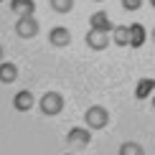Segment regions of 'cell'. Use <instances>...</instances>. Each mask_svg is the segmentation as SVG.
<instances>
[{"label": "cell", "instance_id": "1", "mask_svg": "<svg viewBox=\"0 0 155 155\" xmlns=\"http://www.w3.org/2000/svg\"><path fill=\"white\" fill-rule=\"evenodd\" d=\"M84 122H87L89 130H104V127L109 125V112L102 104H92L84 112Z\"/></svg>", "mask_w": 155, "mask_h": 155}, {"label": "cell", "instance_id": "2", "mask_svg": "<svg viewBox=\"0 0 155 155\" xmlns=\"http://www.w3.org/2000/svg\"><path fill=\"white\" fill-rule=\"evenodd\" d=\"M38 109H41V114H46V117H56V114L64 109V94L46 92L41 99H38Z\"/></svg>", "mask_w": 155, "mask_h": 155}, {"label": "cell", "instance_id": "3", "mask_svg": "<svg viewBox=\"0 0 155 155\" xmlns=\"http://www.w3.org/2000/svg\"><path fill=\"white\" fill-rule=\"evenodd\" d=\"M15 36L18 38H33V36H38V21L33 15H21L15 21Z\"/></svg>", "mask_w": 155, "mask_h": 155}, {"label": "cell", "instance_id": "4", "mask_svg": "<svg viewBox=\"0 0 155 155\" xmlns=\"http://www.w3.org/2000/svg\"><path fill=\"white\" fill-rule=\"evenodd\" d=\"M66 143L71 145V147H87L89 143H92V130H84V127H71V130H69V135H66Z\"/></svg>", "mask_w": 155, "mask_h": 155}, {"label": "cell", "instance_id": "5", "mask_svg": "<svg viewBox=\"0 0 155 155\" xmlns=\"http://www.w3.org/2000/svg\"><path fill=\"white\" fill-rule=\"evenodd\" d=\"M48 43L56 48H66L69 43H71V31L66 28V25H54V28L48 31Z\"/></svg>", "mask_w": 155, "mask_h": 155}, {"label": "cell", "instance_id": "6", "mask_svg": "<svg viewBox=\"0 0 155 155\" xmlns=\"http://www.w3.org/2000/svg\"><path fill=\"white\" fill-rule=\"evenodd\" d=\"M109 33L107 31H97V28H89V33H87V46L92 48V51H104L109 46Z\"/></svg>", "mask_w": 155, "mask_h": 155}, {"label": "cell", "instance_id": "7", "mask_svg": "<svg viewBox=\"0 0 155 155\" xmlns=\"http://www.w3.org/2000/svg\"><path fill=\"white\" fill-rule=\"evenodd\" d=\"M89 28H97V31H107V33H112V21H109V15L104 10H97L92 13V18H89Z\"/></svg>", "mask_w": 155, "mask_h": 155}, {"label": "cell", "instance_id": "8", "mask_svg": "<svg viewBox=\"0 0 155 155\" xmlns=\"http://www.w3.org/2000/svg\"><path fill=\"white\" fill-rule=\"evenodd\" d=\"M33 92H28V89H21L15 97H13V107L18 109V112H28L31 107H33Z\"/></svg>", "mask_w": 155, "mask_h": 155}, {"label": "cell", "instance_id": "9", "mask_svg": "<svg viewBox=\"0 0 155 155\" xmlns=\"http://www.w3.org/2000/svg\"><path fill=\"white\" fill-rule=\"evenodd\" d=\"M18 79V66L13 61H0V84H13Z\"/></svg>", "mask_w": 155, "mask_h": 155}, {"label": "cell", "instance_id": "10", "mask_svg": "<svg viewBox=\"0 0 155 155\" xmlns=\"http://www.w3.org/2000/svg\"><path fill=\"white\" fill-rule=\"evenodd\" d=\"M112 38L114 43H117L120 48H125V46H130V25H114L112 28Z\"/></svg>", "mask_w": 155, "mask_h": 155}, {"label": "cell", "instance_id": "11", "mask_svg": "<svg viewBox=\"0 0 155 155\" xmlns=\"http://www.w3.org/2000/svg\"><path fill=\"white\" fill-rule=\"evenodd\" d=\"M10 10L15 13L18 18H21V15H33L36 3H33V0H10Z\"/></svg>", "mask_w": 155, "mask_h": 155}, {"label": "cell", "instance_id": "12", "mask_svg": "<svg viewBox=\"0 0 155 155\" xmlns=\"http://www.w3.org/2000/svg\"><path fill=\"white\" fill-rule=\"evenodd\" d=\"M145 41V28L140 23H130V46L132 48H140Z\"/></svg>", "mask_w": 155, "mask_h": 155}, {"label": "cell", "instance_id": "13", "mask_svg": "<svg viewBox=\"0 0 155 155\" xmlns=\"http://www.w3.org/2000/svg\"><path fill=\"white\" fill-rule=\"evenodd\" d=\"M155 89V79H140L137 81V89H135V97L137 99H145V97H150Z\"/></svg>", "mask_w": 155, "mask_h": 155}, {"label": "cell", "instance_id": "14", "mask_svg": "<svg viewBox=\"0 0 155 155\" xmlns=\"http://www.w3.org/2000/svg\"><path fill=\"white\" fill-rule=\"evenodd\" d=\"M120 155H145V147L135 140H127V143L120 145Z\"/></svg>", "mask_w": 155, "mask_h": 155}, {"label": "cell", "instance_id": "15", "mask_svg": "<svg viewBox=\"0 0 155 155\" xmlns=\"http://www.w3.org/2000/svg\"><path fill=\"white\" fill-rule=\"evenodd\" d=\"M51 10L54 13H61V15H66V13L74 10V0H48Z\"/></svg>", "mask_w": 155, "mask_h": 155}, {"label": "cell", "instance_id": "16", "mask_svg": "<svg viewBox=\"0 0 155 155\" xmlns=\"http://www.w3.org/2000/svg\"><path fill=\"white\" fill-rule=\"evenodd\" d=\"M122 8L130 10V13H135V10L143 8V0H122Z\"/></svg>", "mask_w": 155, "mask_h": 155}, {"label": "cell", "instance_id": "17", "mask_svg": "<svg viewBox=\"0 0 155 155\" xmlns=\"http://www.w3.org/2000/svg\"><path fill=\"white\" fill-rule=\"evenodd\" d=\"M3 54H5V48H3V43H0V61H3Z\"/></svg>", "mask_w": 155, "mask_h": 155}, {"label": "cell", "instance_id": "18", "mask_svg": "<svg viewBox=\"0 0 155 155\" xmlns=\"http://www.w3.org/2000/svg\"><path fill=\"white\" fill-rule=\"evenodd\" d=\"M150 41H153V43H155V28H153V33H150Z\"/></svg>", "mask_w": 155, "mask_h": 155}, {"label": "cell", "instance_id": "19", "mask_svg": "<svg viewBox=\"0 0 155 155\" xmlns=\"http://www.w3.org/2000/svg\"><path fill=\"white\" fill-rule=\"evenodd\" d=\"M150 5H153V8H155V0H150Z\"/></svg>", "mask_w": 155, "mask_h": 155}, {"label": "cell", "instance_id": "20", "mask_svg": "<svg viewBox=\"0 0 155 155\" xmlns=\"http://www.w3.org/2000/svg\"><path fill=\"white\" fill-rule=\"evenodd\" d=\"M153 107H155V94H153Z\"/></svg>", "mask_w": 155, "mask_h": 155}, {"label": "cell", "instance_id": "21", "mask_svg": "<svg viewBox=\"0 0 155 155\" xmlns=\"http://www.w3.org/2000/svg\"><path fill=\"white\" fill-rule=\"evenodd\" d=\"M94 3H102V0H94Z\"/></svg>", "mask_w": 155, "mask_h": 155}]
</instances>
